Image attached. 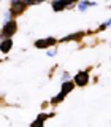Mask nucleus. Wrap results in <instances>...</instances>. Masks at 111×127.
Wrapping results in <instances>:
<instances>
[{"instance_id":"4","label":"nucleus","mask_w":111,"mask_h":127,"mask_svg":"<svg viewBox=\"0 0 111 127\" xmlns=\"http://www.w3.org/2000/svg\"><path fill=\"white\" fill-rule=\"evenodd\" d=\"M11 48H13V40L11 38H3L2 43H0V51L6 54V53H10Z\"/></svg>"},{"instance_id":"7","label":"nucleus","mask_w":111,"mask_h":127,"mask_svg":"<svg viewBox=\"0 0 111 127\" xmlns=\"http://www.w3.org/2000/svg\"><path fill=\"white\" fill-rule=\"evenodd\" d=\"M65 8H67V5H65L63 0H54L53 2V10L54 11H63Z\"/></svg>"},{"instance_id":"8","label":"nucleus","mask_w":111,"mask_h":127,"mask_svg":"<svg viewBox=\"0 0 111 127\" xmlns=\"http://www.w3.org/2000/svg\"><path fill=\"white\" fill-rule=\"evenodd\" d=\"M49 116H51V114H40V116L35 119L33 122H32V127H40V126H43V121H45V119H48Z\"/></svg>"},{"instance_id":"5","label":"nucleus","mask_w":111,"mask_h":127,"mask_svg":"<svg viewBox=\"0 0 111 127\" xmlns=\"http://www.w3.org/2000/svg\"><path fill=\"white\" fill-rule=\"evenodd\" d=\"M54 43H56V38L49 37V38H45V40H37V41H35V46L41 49V48H48V46L54 45Z\"/></svg>"},{"instance_id":"11","label":"nucleus","mask_w":111,"mask_h":127,"mask_svg":"<svg viewBox=\"0 0 111 127\" xmlns=\"http://www.w3.org/2000/svg\"><path fill=\"white\" fill-rule=\"evenodd\" d=\"M63 97H65V94L60 92L59 95H56V97L53 98V103H59V102H62V100H63Z\"/></svg>"},{"instance_id":"13","label":"nucleus","mask_w":111,"mask_h":127,"mask_svg":"<svg viewBox=\"0 0 111 127\" xmlns=\"http://www.w3.org/2000/svg\"><path fill=\"white\" fill-rule=\"evenodd\" d=\"M18 2H22V0H11V3H18Z\"/></svg>"},{"instance_id":"12","label":"nucleus","mask_w":111,"mask_h":127,"mask_svg":"<svg viewBox=\"0 0 111 127\" xmlns=\"http://www.w3.org/2000/svg\"><path fill=\"white\" fill-rule=\"evenodd\" d=\"M67 79H70V75L68 73H63L62 75V81H67Z\"/></svg>"},{"instance_id":"1","label":"nucleus","mask_w":111,"mask_h":127,"mask_svg":"<svg viewBox=\"0 0 111 127\" xmlns=\"http://www.w3.org/2000/svg\"><path fill=\"white\" fill-rule=\"evenodd\" d=\"M18 30V22L16 21H6L2 27V33H0V40L3 38H11Z\"/></svg>"},{"instance_id":"3","label":"nucleus","mask_w":111,"mask_h":127,"mask_svg":"<svg viewBox=\"0 0 111 127\" xmlns=\"http://www.w3.org/2000/svg\"><path fill=\"white\" fill-rule=\"evenodd\" d=\"M24 10H26V5H24L22 2H18V3H11V10H10V13H11V14H14V16H18V14H21Z\"/></svg>"},{"instance_id":"6","label":"nucleus","mask_w":111,"mask_h":127,"mask_svg":"<svg viewBox=\"0 0 111 127\" xmlns=\"http://www.w3.org/2000/svg\"><path fill=\"white\" fill-rule=\"evenodd\" d=\"M75 87V83L70 81V79H67V81H62V92L63 94H68L71 89Z\"/></svg>"},{"instance_id":"9","label":"nucleus","mask_w":111,"mask_h":127,"mask_svg":"<svg viewBox=\"0 0 111 127\" xmlns=\"http://www.w3.org/2000/svg\"><path fill=\"white\" fill-rule=\"evenodd\" d=\"M90 5H95V3H90V2H87V0H83V2H79V3H78V8H79L81 11H84L86 8H87V6H90Z\"/></svg>"},{"instance_id":"10","label":"nucleus","mask_w":111,"mask_h":127,"mask_svg":"<svg viewBox=\"0 0 111 127\" xmlns=\"http://www.w3.org/2000/svg\"><path fill=\"white\" fill-rule=\"evenodd\" d=\"M43 0H22V3L26 6H29V5H37V3H41Z\"/></svg>"},{"instance_id":"2","label":"nucleus","mask_w":111,"mask_h":127,"mask_svg":"<svg viewBox=\"0 0 111 127\" xmlns=\"http://www.w3.org/2000/svg\"><path fill=\"white\" fill-rule=\"evenodd\" d=\"M87 81H89V75H87V71H79V73L75 76V84L76 86H86L87 84Z\"/></svg>"}]
</instances>
